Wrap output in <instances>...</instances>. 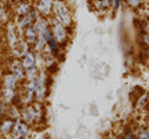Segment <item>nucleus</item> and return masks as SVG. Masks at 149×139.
I'll use <instances>...</instances> for the list:
<instances>
[{
	"label": "nucleus",
	"mask_w": 149,
	"mask_h": 139,
	"mask_svg": "<svg viewBox=\"0 0 149 139\" xmlns=\"http://www.w3.org/2000/svg\"><path fill=\"white\" fill-rule=\"evenodd\" d=\"M10 73L16 78L17 81H21L22 78L25 77V70H24V67L21 66V63H19V62H14L13 63V66L10 68Z\"/></svg>",
	"instance_id": "nucleus-5"
},
{
	"label": "nucleus",
	"mask_w": 149,
	"mask_h": 139,
	"mask_svg": "<svg viewBox=\"0 0 149 139\" xmlns=\"http://www.w3.org/2000/svg\"><path fill=\"white\" fill-rule=\"evenodd\" d=\"M13 1L17 4V3H21V1H26V0H13Z\"/></svg>",
	"instance_id": "nucleus-11"
},
{
	"label": "nucleus",
	"mask_w": 149,
	"mask_h": 139,
	"mask_svg": "<svg viewBox=\"0 0 149 139\" xmlns=\"http://www.w3.org/2000/svg\"><path fill=\"white\" fill-rule=\"evenodd\" d=\"M8 111H9L8 102H5L4 99L0 98V117H5V115L8 114Z\"/></svg>",
	"instance_id": "nucleus-10"
},
{
	"label": "nucleus",
	"mask_w": 149,
	"mask_h": 139,
	"mask_svg": "<svg viewBox=\"0 0 149 139\" xmlns=\"http://www.w3.org/2000/svg\"><path fill=\"white\" fill-rule=\"evenodd\" d=\"M52 36L55 38L56 41H58V42L63 41V39H65V27H63L62 24L56 22V25L54 26V30H52Z\"/></svg>",
	"instance_id": "nucleus-7"
},
{
	"label": "nucleus",
	"mask_w": 149,
	"mask_h": 139,
	"mask_svg": "<svg viewBox=\"0 0 149 139\" xmlns=\"http://www.w3.org/2000/svg\"><path fill=\"white\" fill-rule=\"evenodd\" d=\"M6 15H8V10H6L5 4L3 1H0V22L6 21V19H8Z\"/></svg>",
	"instance_id": "nucleus-9"
},
{
	"label": "nucleus",
	"mask_w": 149,
	"mask_h": 139,
	"mask_svg": "<svg viewBox=\"0 0 149 139\" xmlns=\"http://www.w3.org/2000/svg\"><path fill=\"white\" fill-rule=\"evenodd\" d=\"M21 66L24 67L25 71L30 68H34L35 67V57L34 55L31 52H26L24 56H22V60H21Z\"/></svg>",
	"instance_id": "nucleus-6"
},
{
	"label": "nucleus",
	"mask_w": 149,
	"mask_h": 139,
	"mask_svg": "<svg viewBox=\"0 0 149 139\" xmlns=\"http://www.w3.org/2000/svg\"><path fill=\"white\" fill-rule=\"evenodd\" d=\"M14 123H15V119H13L10 117H1V120H0V132L3 134H10L13 132V128H14Z\"/></svg>",
	"instance_id": "nucleus-2"
},
{
	"label": "nucleus",
	"mask_w": 149,
	"mask_h": 139,
	"mask_svg": "<svg viewBox=\"0 0 149 139\" xmlns=\"http://www.w3.org/2000/svg\"><path fill=\"white\" fill-rule=\"evenodd\" d=\"M31 5H30V3L27 1H21V3H17L16 4V6L14 8V10H15V14L19 16H24L26 15V14H29L31 11Z\"/></svg>",
	"instance_id": "nucleus-4"
},
{
	"label": "nucleus",
	"mask_w": 149,
	"mask_h": 139,
	"mask_svg": "<svg viewBox=\"0 0 149 139\" xmlns=\"http://www.w3.org/2000/svg\"><path fill=\"white\" fill-rule=\"evenodd\" d=\"M37 10L42 14H49L54 8V0H37L36 3Z\"/></svg>",
	"instance_id": "nucleus-3"
},
{
	"label": "nucleus",
	"mask_w": 149,
	"mask_h": 139,
	"mask_svg": "<svg viewBox=\"0 0 149 139\" xmlns=\"http://www.w3.org/2000/svg\"><path fill=\"white\" fill-rule=\"evenodd\" d=\"M54 11L56 14L57 20L61 22V24H67L70 17H68V14H67V9L65 8V4L60 3V1L54 4Z\"/></svg>",
	"instance_id": "nucleus-1"
},
{
	"label": "nucleus",
	"mask_w": 149,
	"mask_h": 139,
	"mask_svg": "<svg viewBox=\"0 0 149 139\" xmlns=\"http://www.w3.org/2000/svg\"><path fill=\"white\" fill-rule=\"evenodd\" d=\"M37 30L35 29V27L32 26H29L25 29V39L27 42H35L36 41V38H37Z\"/></svg>",
	"instance_id": "nucleus-8"
}]
</instances>
